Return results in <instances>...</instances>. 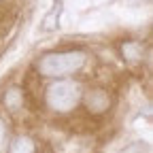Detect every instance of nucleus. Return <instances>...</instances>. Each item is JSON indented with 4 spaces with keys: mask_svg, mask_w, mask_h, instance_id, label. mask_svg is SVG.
<instances>
[{
    "mask_svg": "<svg viewBox=\"0 0 153 153\" xmlns=\"http://www.w3.org/2000/svg\"><path fill=\"white\" fill-rule=\"evenodd\" d=\"M87 51L83 49H66V51H49L34 62L36 72L45 79H62L87 64Z\"/></svg>",
    "mask_w": 153,
    "mask_h": 153,
    "instance_id": "1",
    "label": "nucleus"
},
{
    "mask_svg": "<svg viewBox=\"0 0 153 153\" xmlns=\"http://www.w3.org/2000/svg\"><path fill=\"white\" fill-rule=\"evenodd\" d=\"M83 85L72 79H55L45 89V104L55 115H68L81 104Z\"/></svg>",
    "mask_w": 153,
    "mask_h": 153,
    "instance_id": "2",
    "label": "nucleus"
},
{
    "mask_svg": "<svg viewBox=\"0 0 153 153\" xmlns=\"http://www.w3.org/2000/svg\"><path fill=\"white\" fill-rule=\"evenodd\" d=\"M81 102L85 104V108L91 115H104V113H108L113 98H111V91L108 89H104V87H91V89L83 91Z\"/></svg>",
    "mask_w": 153,
    "mask_h": 153,
    "instance_id": "3",
    "label": "nucleus"
},
{
    "mask_svg": "<svg viewBox=\"0 0 153 153\" xmlns=\"http://www.w3.org/2000/svg\"><path fill=\"white\" fill-rule=\"evenodd\" d=\"M7 153H38V143L34 136L30 134H17L9 140V147H7Z\"/></svg>",
    "mask_w": 153,
    "mask_h": 153,
    "instance_id": "4",
    "label": "nucleus"
},
{
    "mask_svg": "<svg viewBox=\"0 0 153 153\" xmlns=\"http://www.w3.org/2000/svg\"><path fill=\"white\" fill-rule=\"evenodd\" d=\"M121 55H123V60L132 66H136L143 62V57H145V45L138 43V41H126L121 45Z\"/></svg>",
    "mask_w": 153,
    "mask_h": 153,
    "instance_id": "5",
    "label": "nucleus"
},
{
    "mask_svg": "<svg viewBox=\"0 0 153 153\" xmlns=\"http://www.w3.org/2000/svg\"><path fill=\"white\" fill-rule=\"evenodd\" d=\"M2 102H4V108L13 115H17L19 111L24 108V91L19 89L17 85H11L7 87L4 96H2Z\"/></svg>",
    "mask_w": 153,
    "mask_h": 153,
    "instance_id": "6",
    "label": "nucleus"
},
{
    "mask_svg": "<svg viewBox=\"0 0 153 153\" xmlns=\"http://www.w3.org/2000/svg\"><path fill=\"white\" fill-rule=\"evenodd\" d=\"M9 140H11V134H9V123H7V119H4V117H0V153H7Z\"/></svg>",
    "mask_w": 153,
    "mask_h": 153,
    "instance_id": "7",
    "label": "nucleus"
}]
</instances>
